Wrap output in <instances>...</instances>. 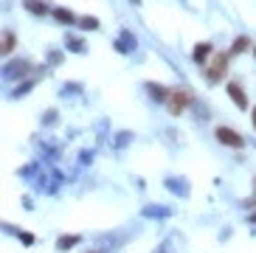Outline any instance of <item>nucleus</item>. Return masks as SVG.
<instances>
[{"label": "nucleus", "instance_id": "nucleus-1", "mask_svg": "<svg viewBox=\"0 0 256 253\" xmlns=\"http://www.w3.org/2000/svg\"><path fill=\"white\" fill-rule=\"evenodd\" d=\"M228 60H231L228 51L214 54V60L206 65V79H208V82H222V76H226V70H228Z\"/></svg>", "mask_w": 256, "mask_h": 253}, {"label": "nucleus", "instance_id": "nucleus-2", "mask_svg": "<svg viewBox=\"0 0 256 253\" xmlns=\"http://www.w3.org/2000/svg\"><path fill=\"white\" fill-rule=\"evenodd\" d=\"M188 104H192V96H188L186 90H169V96H166V110L172 112V116L186 112Z\"/></svg>", "mask_w": 256, "mask_h": 253}, {"label": "nucleus", "instance_id": "nucleus-3", "mask_svg": "<svg viewBox=\"0 0 256 253\" xmlns=\"http://www.w3.org/2000/svg\"><path fill=\"white\" fill-rule=\"evenodd\" d=\"M217 141L226 144V146H234V149L245 146V138H242L236 130H231V126H217Z\"/></svg>", "mask_w": 256, "mask_h": 253}, {"label": "nucleus", "instance_id": "nucleus-4", "mask_svg": "<svg viewBox=\"0 0 256 253\" xmlns=\"http://www.w3.org/2000/svg\"><path fill=\"white\" fill-rule=\"evenodd\" d=\"M214 54V48H211V42H197L194 51H192V56H194L197 65H208V56Z\"/></svg>", "mask_w": 256, "mask_h": 253}, {"label": "nucleus", "instance_id": "nucleus-5", "mask_svg": "<svg viewBox=\"0 0 256 253\" xmlns=\"http://www.w3.org/2000/svg\"><path fill=\"white\" fill-rule=\"evenodd\" d=\"M228 96L234 98V104L240 107V110H248V98H245V93H242V88L236 82H228Z\"/></svg>", "mask_w": 256, "mask_h": 253}, {"label": "nucleus", "instance_id": "nucleus-6", "mask_svg": "<svg viewBox=\"0 0 256 253\" xmlns=\"http://www.w3.org/2000/svg\"><path fill=\"white\" fill-rule=\"evenodd\" d=\"M51 14H54V20L62 22V26H74V22L79 20V17H76L74 12H70V8H62V6H60V8H54Z\"/></svg>", "mask_w": 256, "mask_h": 253}, {"label": "nucleus", "instance_id": "nucleus-7", "mask_svg": "<svg viewBox=\"0 0 256 253\" xmlns=\"http://www.w3.org/2000/svg\"><path fill=\"white\" fill-rule=\"evenodd\" d=\"M17 45V34L14 31H3L0 34V54H12Z\"/></svg>", "mask_w": 256, "mask_h": 253}, {"label": "nucleus", "instance_id": "nucleus-8", "mask_svg": "<svg viewBox=\"0 0 256 253\" xmlns=\"http://www.w3.org/2000/svg\"><path fill=\"white\" fill-rule=\"evenodd\" d=\"M26 12H31V14H48V6L42 3V0H23Z\"/></svg>", "mask_w": 256, "mask_h": 253}, {"label": "nucleus", "instance_id": "nucleus-9", "mask_svg": "<svg viewBox=\"0 0 256 253\" xmlns=\"http://www.w3.org/2000/svg\"><path fill=\"white\" fill-rule=\"evenodd\" d=\"M28 65L31 62H23V60H17V62H12V65L6 68V76H20L26 70V74H28Z\"/></svg>", "mask_w": 256, "mask_h": 253}, {"label": "nucleus", "instance_id": "nucleus-10", "mask_svg": "<svg viewBox=\"0 0 256 253\" xmlns=\"http://www.w3.org/2000/svg\"><path fill=\"white\" fill-rule=\"evenodd\" d=\"M79 242H82V236H79V234H74V236H60L56 248H60V250H70V248L79 245Z\"/></svg>", "mask_w": 256, "mask_h": 253}, {"label": "nucleus", "instance_id": "nucleus-11", "mask_svg": "<svg viewBox=\"0 0 256 253\" xmlns=\"http://www.w3.org/2000/svg\"><path fill=\"white\" fill-rule=\"evenodd\" d=\"M250 48V40L248 37H236L234 40V45H231V54H242V51H248Z\"/></svg>", "mask_w": 256, "mask_h": 253}, {"label": "nucleus", "instance_id": "nucleus-12", "mask_svg": "<svg viewBox=\"0 0 256 253\" xmlns=\"http://www.w3.org/2000/svg\"><path fill=\"white\" fill-rule=\"evenodd\" d=\"M146 88H150V93L155 98H160V102H166V96H169V90H166L164 84H146Z\"/></svg>", "mask_w": 256, "mask_h": 253}, {"label": "nucleus", "instance_id": "nucleus-13", "mask_svg": "<svg viewBox=\"0 0 256 253\" xmlns=\"http://www.w3.org/2000/svg\"><path fill=\"white\" fill-rule=\"evenodd\" d=\"M76 22H79V26H82L84 31H90V28H98V20H96V17H90V14H88V17H79V20H76Z\"/></svg>", "mask_w": 256, "mask_h": 253}, {"label": "nucleus", "instance_id": "nucleus-14", "mask_svg": "<svg viewBox=\"0 0 256 253\" xmlns=\"http://www.w3.org/2000/svg\"><path fill=\"white\" fill-rule=\"evenodd\" d=\"M250 116H254V126H256V107H254V110H250Z\"/></svg>", "mask_w": 256, "mask_h": 253}, {"label": "nucleus", "instance_id": "nucleus-15", "mask_svg": "<svg viewBox=\"0 0 256 253\" xmlns=\"http://www.w3.org/2000/svg\"><path fill=\"white\" fill-rule=\"evenodd\" d=\"M254 56H256V48H254Z\"/></svg>", "mask_w": 256, "mask_h": 253}, {"label": "nucleus", "instance_id": "nucleus-16", "mask_svg": "<svg viewBox=\"0 0 256 253\" xmlns=\"http://www.w3.org/2000/svg\"><path fill=\"white\" fill-rule=\"evenodd\" d=\"M254 186H256V183H254Z\"/></svg>", "mask_w": 256, "mask_h": 253}, {"label": "nucleus", "instance_id": "nucleus-17", "mask_svg": "<svg viewBox=\"0 0 256 253\" xmlns=\"http://www.w3.org/2000/svg\"><path fill=\"white\" fill-rule=\"evenodd\" d=\"M90 253H93V250H90Z\"/></svg>", "mask_w": 256, "mask_h": 253}]
</instances>
